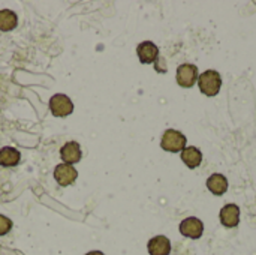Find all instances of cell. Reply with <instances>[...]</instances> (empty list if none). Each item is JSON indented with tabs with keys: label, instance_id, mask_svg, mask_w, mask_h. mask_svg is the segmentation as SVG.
Here are the masks:
<instances>
[{
	"label": "cell",
	"instance_id": "obj_1",
	"mask_svg": "<svg viewBox=\"0 0 256 255\" xmlns=\"http://www.w3.org/2000/svg\"><path fill=\"white\" fill-rule=\"evenodd\" d=\"M200 90L207 96H216L222 87V77L218 71H206L198 77Z\"/></svg>",
	"mask_w": 256,
	"mask_h": 255
},
{
	"label": "cell",
	"instance_id": "obj_2",
	"mask_svg": "<svg viewBox=\"0 0 256 255\" xmlns=\"http://www.w3.org/2000/svg\"><path fill=\"white\" fill-rule=\"evenodd\" d=\"M186 137L176 131V129H168L164 132L162 140H160V146L164 150L176 153V152H183V149H186Z\"/></svg>",
	"mask_w": 256,
	"mask_h": 255
},
{
	"label": "cell",
	"instance_id": "obj_3",
	"mask_svg": "<svg viewBox=\"0 0 256 255\" xmlns=\"http://www.w3.org/2000/svg\"><path fill=\"white\" fill-rule=\"evenodd\" d=\"M50 110L56 117H66L74 111V104L66 95H54L50 99Z\"/></svg>",
	"mask_w": 256,
	"mask_h": 255
},
{
	"label": "cell",
	"instance_id": "obj_4",
	"mask_svg": "<svg viewBox=\"0 0 256 255\" xmlns=\"http://www.w3.org/2000/svg\"><path fill=\"white\" fill-rule=\"evenodd\" d=\"M198 77V68L192 63H183L177 68V83L182 87H192Z\"/></svg>",
	"mask_w": 256,
	"mask_h": 255
},
{
	"label": "cell",
	"instance_id": "obj_5",
	"mask_svg": "<svg viewBox=\"0 0 256 255\" xmlns=\"http://www.w3.org/2000/svg\"><path fill=\"white\" fill-rule=\"evenodd\" d=\"M78 177V171L68 164H58L54 170V179L60 186H68L72 185Z\"/></svg>",
	"mask_w": 256,
	"mask_h": 255
},
{
	"label": "cell",
	"instance_id": "obj_6",
	"mask_svg": "<svg viewBox=\"0 0 256 255\" xmlns=\"http://www.w3.org/2000/svg\"><path fill=\"white\" fill-rule=\"evenodd\" d=\"M204 231V224L198 218H186L180 224V233L189 239H200Z\"/></svg>",
	"mask_w": 256,
	"mask_h": 255
},
{
	"label": "cell",
	"instance_id": "obj_7",
	"mask_svg": "<svg viewBox=\"0 0 256 255\" xmlns=\"http://www.w3.org/2000/svg\"><path fill=\"white\" fill-rule=\"evenodd\" d=\"M136 54H138L141 63H153L159 57V48L156 47V44H153L150 41H144L138 45Z\"/></svg>",
	"mask_w": 256,
	"mask_h": 255
},
{
	"label": "cell",
	"instance_id": "obj_8",
	"mask_svg": "<svg viewBox=\"0 0 256 255\" xmlns=\"http://www.w3.org/2000/svg\"><path fill=\"white\" fill-rule=\"evenodd\" d=\"M220 222L231 228V227H237L240 222V209L237 204H226L222 207L220 210Z\"/></svg>",
	"mask_w": 256,
	"mask_h": 255
},
{
	"label": "cell",
	"instance_id": "obj_9",
	"mask_svg": "<svg viewBox=\"0 0 256 255\" xmlns=\"http://www.w3.org/2000/svg\"><path fill=\"white\" fill-rule=\"evenodd\" d=\"M60 156H62L63 162L68 164V165H72V164L78 162L81 159V147H80V144L75 143V141L66 143L60 149Z\"/></svg>",
	"mask_w": 256,
	"mask_h": 255
},
{
	"label": "cell",
	"instance_id": "obj_10",
	"mask_svg": "<svg viewBox=\"0 0 256 255\" xmlns=\"http://www.w3.org/2000/svg\"><path fill=\"white\" fill-rule=\"evenodd\" d=\"M147 248H148L150 255H170V252H171V242L165 236H156L148 242Z\"/></svg>",
	"mask_w": 256,
	"mask_h": 255
},
{
	"label": "cell",
	"instance_id": "obj_11",
	"mask_svg": "<svg viewBox=\"0 0 256 255\" xmlns=\"http://www.w3.org/2000/svg\"><path fill=\"white\" fill-rule=\"evenodd\" d=\"M207 188L210 189V192H213L214 195H224L228 189V180L224 174H213L208 177L207 180Z\"/></svg>",
	"mask_w": 256,
	"mask_h": 255
},
{
	"label": "cell",
	"instance_id": "obj_12",
	"mask_svg": "<svg viewBox=\"0 0 256 255\" xmlns=\"http://www.w3.org/2000/svg\"><path fill=\"white\" fill-rule=\"evenodd\" d=\"M182 159L183 162L189 167V168H196L201 161H202V153L200 149L194 147V146H189L186 149H183L182 152Z\"/></svg>",
	"mask_w": 256,
	"mask_h": 255
},
{
	"label": "cell",
	"instance_id": "obj_13",
	"mask_svg": "<svg viewBox=\"0 0 256 255\" xmlns=\"http://www.w3.org/2000/svg\"><path fill=\"white\" fill-rule=\"evenodd\" d=\"M20 152L14 147H3L0 149V165L2 167H14L20 162Z\"/></svg>",
	"mask_w": 256,
	"mask_h": 255
},
{
	"label": "cell",
	"instance_id": "obj_14",
	"mask_svg": "<svg viewBox=\"0 0 256 255\" xmlns=\"http://www.w3.org/2000/svg\"><path fill=\"white\" fill-rule=\"evenodd\" d=\"M16 15L15 12L9 11V9H3L0 11V30L2 32H9L12 29L16 27Z\"/></svg>",
	"mask_w": 256,
	"mask_h": 255
},
{
	"label": "cell",
	"instance_id": "obj_15",
	"mask_svg": "<svg viewBox=\"0 0 256 255\" xmlns=\"http://www.w3.org/2000/svg\"><path fill=\"white\" fill-rule=\"evenodd\" d=\"M12 228V221L3 215H0V236H4L10 231Z\"/></svg>",
	"mask_w": 256,
	"mask_h": 255
},
{
	"label": "cell",
	"instance_id": "obj_16",
	"mask_svg": "<svg viewBox=\"0 0 256 255\" xmlns=\"http://www.w3.org/2000/svg\"><path fill=\"white\" fill-rule=\"evenodd\" d=\"M86 255H104L100 251H92V252H88V254Z\"/></svg>",
	"mask_w": 256,
	"mask_h": 255
}]
</instances>
